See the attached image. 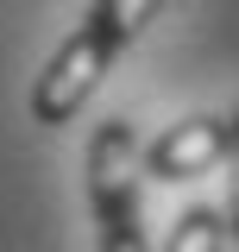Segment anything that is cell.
<instances>
[{
    "label": "cell",
    "mask_w": 239,
    "mask_h": 252,
    "mask_svg": "<svg viewBox=\"0 0 239 252\" xmlns=\"http://www.w3.org/2000/svg\"><path fill=\"white\" fill-rule=\"evenodd\" d=\"M139 132L126 120L94 126L89 139V208L101 227V252H151L145 227H139Z\"/></svg>",
    "instance_id": "obj_1"
},
{
    "label": "cell",
    "mask_w": 239,
    "mask_h": 252,
    "mask_svg": "<svg viewBox=\"0 0 239 252\" xmlns=\"http://www.w3.org/2000/svg\"><path fill=\"white\" fill-rule=\"evenodd\" d=\"M114 57H120V44L94 26V19H82V26L63 38V51L51 57V69L31 82V120H38V126L76 120L82 101L94 94V82L107 76V63H114Z\"/></svg>",
    "instance_id": "obj_2"
},
{
    "label": "cell",
    "mask_w": 239,
    "mask_h": 252,
    "mask_svg": "<svg viewBox=\"0 0 239 252\" xmlns=\"http://www.w3.org/2000/svg\"><path fill=\"white\" fill-rule=\"evenodd\" d=\"M227 145H233V120H182L145 152V170L157 183H189V177L214 170L227 158Z\"/></svg>",
    "instance_id": "obj_3"
},
{
    "label": "cell",
    "mask_w": 239,
    "mask_h": 252,
    "mask_svg": "<svg viewBox=\"0 0 239 252\" xmlns=\"http://www.w3.org/2000/svg\"><path fill=\"white\" fill-rule=\"evenodd\" d=\"M220 240H227L220 215L195 202V208H182V215L170 220V240H164V252H220Z\"/></svg>",
    "instance_id": "obj_4"
},
{
    "label": "cell",
    "mask_w": 239,
    "mask_h": 252,
    "mask_svg": "<svg viewBox=\"0 0 239 252\" xmlns=\"http://www.w3.org/2000/svg\"><path fill=\"white\" fill-rule=\"evenodd\" d=\"M157 6H164V0H94V6H89V19L107 32V38H114L120 51H126V44L139 38V26H145Z\"/></svg>",
    "instance_id": "obj_5"
},
{
    "label": "cell",
    "mask_w": 239,
    "mask_h": 252,
    "mask_svg": "<svg viewBox=\"0 0 239 252\" xmlns=\"http://www.w3.org/2000/svg\"><path fill=\"white\" fill-rule=\"evenodd\" d=\"M227 227L239 240V114H233V145H227Z\"/></svg>",
    "instance_id": "obj_6"
}]
</instances>
